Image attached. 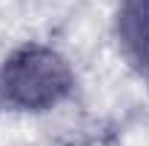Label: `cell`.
<instances>
[{"label":"cell","instance_id":"6da1fadb","mask_svg":"<svg viewBox=\"0 0 149 146\" xmlns=\"http://www.w3.org/2000/svg\"><path fill=\"white\" fill-rule=\"evenodd\" d=\"M72 89V69L46 46H23L0 69V97L17 109H52Z\"/></svg>","mask_w":149,"mask_h":146},{"label":"cell","instance_id":"7a4b0ae2","mask_svg":"<svg viewBox=\"0 0 149 146\" xmlns=\"http://www.w3.org/2000/svg\"><path fill=\"white\" fill-rule=\"evenodd\" d=\"M118 37L132 63L149 72V0H123L118 12Z\"/></svg>","mask_w":149,"mask_h":146}]
</instances>
